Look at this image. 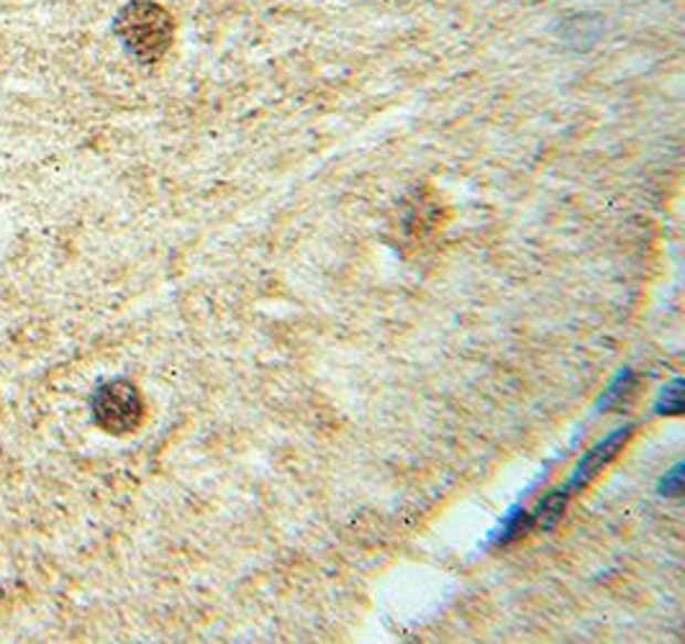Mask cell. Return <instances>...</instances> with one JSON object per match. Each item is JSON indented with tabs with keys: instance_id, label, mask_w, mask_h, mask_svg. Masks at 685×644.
<instances>
[{
	"instance_id": "cell-4",
	"label": "cell",
	"mask_w": 685,
	"mask_h": 644,
	"mask_svg": "<svg viewBox=\"0 0 685 644\" xmlns=\"http://www.w3.org/2000/svg\"><path fill=\"white\" fill-rule=\"evenodd\" d=\"M681 380H675V383L667 388L665 391V395H663V401H665V411L667 413H681V409H683V403H681ZM663 411V413H665Z\"/></svg>"
},
{
	"instance_id": "cell-1",
	"label": "cell",
	"mask_w": 685,
	"mask_h": 644,
	"mask_svg": "<svg viewBox=\"0 0 685 644\" xmlns=\"http://www.w3.org/2000/svg\"><path fill=\"white\" fill-rule=\"evenodd\" d=\"M114 34L141 65H155L170 52L175 39L172 15L152 0H131L114 19Z\"/></svg>"
},
{
	"instance_id": "cell-2",
	"label": "cell",
	"mask_w": 685,
	"mask_h": 644,
	"mask_svg": "<svg viewBox=\"0 0 685 644\" xmlns=\"http://www.w3.org/2000/svg\"><path fill=\"white\" fill-rule=\"evenodd\" d=\"M147 405L139 388L131 380L116 378L103 383L93 395V419L110 436H126L139 432L145 424Z\"/></svg>"
},
{
	"instance_id": "cell-3",
	"label": "cell",
	"mask_w": 685,
	"mask_h": 644,
	"mask_svg": "<svg viewBox=\"0 0 685 644\" xmlns=\"http://www.w3.org/2000/svg\"><path fill=\"white\" fill-rule=\"evenodd\" d=\"M629 434H632V429H619V432L611 434L607 442L596 444V447L583 457V463L578 465L576 475H572V481H570V485L565 490L570 493L572 488H583L586 483H591V478H596V475H599L603 467H607L611 460L619 455V450L626 444Z\"/></svg>"
}]
</instances>
